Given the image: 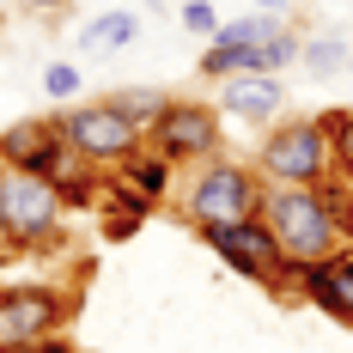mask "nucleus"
<instances>
[{
  "label": "nucleus",
  "mask_w": 353,
  "mask_h": 353,
  "mask_svg": "<svg viewBox=\"0 0 353 353\" xmlns=\"http://www.w3.org/2000/svg\"><path fill=\"white\" fill-rule=\"evenodd\" d=\"M262 195H268L262 171H256L250 159H238V152H213L201 165L176 171V213H183V225H195V232L232 225V219H256V213H262Z\"/></svg>",
  "instance_id": "f257e3e1"
},
{
  "label": "nucleus",
  "mask_w": 353,
  "mask_h": 353,
  "mask_svg": "<svg viewBox=\"0 0 353 353\" xmlns=\"http://www.w3.org/2000/svg\"><path fill=\"white\" fill-rule=\"evenodd\" d=\"M250 165L262 171L268 189H311V183H329L335 176V146H329V128L323 116H281L262 128V141L250 152Z\"/></svg>",
  "instance_id": "f03ea898"
},
{
  "label": "nucleus",
  "mask_w": 353,
  "mask_h": 353,
  "mask_svg": "<svg viewBox=\"0 0 353 353\" xmlns=\"http://www.w3.org/2000/svg\"><path fill=\"white\" fill-rule=\"evenodd\" d=\"M262 219L274 232L286 262H323L341 250V219H335V189L311 183V189H268L262 195Z\"/></svg>",
  "instance_id": "7ed1b4c3"
},
{
  "label": "nucleus",
  "mask_w": 353,
  "mask_h": 353,
  "mask_svg": "<svg viewBox=\"0 0 353 353\" xmlns=\"http://www.w3.org/2000/svg\"><path fill=\"white\" fill-rule=\"evenodd\" d=\"M6 238L25 262H49L68 256V208L49 189V176L6 171Z\"/></svg>",
  "instance_id": "20e7f679"
},
{
  "label": "nucleus",
  "mask_w": 353,
  "mask_h": 353,
  "mask_svg": "<svg viewBox=\"0 0 353 353\" xmlns=\"http://www.w3.org/2000/svg\"><path fill=\"white\" fill-rule=\"evenodd\" d=\"M55 128H61V141H68L92 171H104V176H116L146 146V128H134V122L116 104H104V98H92V104H61L55 110Z\"/></svg>",
  "instance_id": "39448f33"
},
{
  "label": "nucleus",
  "mask_w": 353,
  "mask_h": 353,
  "mask_svg": "<svg viewBox=\"0 0 353 353\" xmlns=\"http://www.w3.org/2000/svg\"><path fill=\"white\" fill-rule=\"evenodd\" d=\"M73 292L55 281H0V353H31V341L61 335Z\"/></svg>",
  "instance_id": "423d86ee"
},
{
  "label": "nucleus",
  "mask_w": 353,
  "mask_h": 353,
  "mask_svg": "<svg viewBox=\"0 0 353 353\" xmlns=\"http://www.w3.org/2000/svg\"><path fill=\"white\" fill-rule=\"evenodd\" d=\"M146 146L171 159L176 171H189L213 152H225V116L213 110V98H171L159 110V122L146 128Z\"/></svg>",
  "instance_id": "0eeeda50"
},
{
  "label": "nucleus",
  "mask_w": 353,
  "mask_h": 353,
  "mask_svg": "<svg viewBox=\"0 0 353 353\" xmlns=\"http://www.w3.org/2000/svg\"><path fill=\"white\" fill-rule=\"evenodd\" d=\"M195 238L213 250V262H219L225 274L281 292L286 256H281V244H274V232H268V219H262V213H256V219H232V225H208V232H195Z\"/></svg>",
  "instance_id": "6e6552de"
},
{
  "label": "nucleus",
  "mask_w": 353,
  "mask_h": 353,
  "mask_svg": "<svg viewBox=\"0 0 353 353\" xmlns=\"http://www.w3.org/2000/svg\"><path fill=\"white\" fill-rule=\"evenodd\" d=\"M213 110L244 122V128H268L286 116V85L281 73H225L219 92H213Z\"/></svg>",
  "instance_id": "1a4fd4ad"
},
{
  "label": "nucleus",
  "mask_w": 353,
  "mask_h": 353,
  "mask_svg": "<svg viewBox=\"0 0 353 353\" xmlns=\"http://www.w3.org/2000/svg\"><path fill=\"white\" fill-rule=\"evenodd\" d=\"M61 128H55V110L49 116H19V122H6L0 128V171H25V176H43L55 165V152H61Z\"/></svg>",
  "instance_id": "9d476101"
},
{
  "label": "nucleus",
  "mask_w": 353,
  "mask_h": 353,
  "mask_svg": "<svg viewBox=\"0 0 353 353\" xmlns=\"http://www.w3.org/2000/svg\"><path fill=\"white\" fill-rule=\"evenodd\" d=\"M299 299H305L311 311H323L329 323L353 329V250H335V256H323V262H305Z\"/></svg>",
  "instance_id": "9b49d317"
},
{
  "label": "nucleus",
  "mask_w": 353,
  "mask_h": 353,
  "mask_svg": "<svg viewBox=\"0 0 353 353\" xmlns=\"http://www.w3.org/2000/svg\"><path fill=\"white\" fill-rule=\"evenodd\" d=\"M43 176H49V189L61 195V208H68V213H73V208H98V195H104V171H92L73 146H61V152H55V165H49Z\"/></svg>",
  "instance_id": "f8f14e48"
},
{
  "label": "nucleus",
  "mask_w": 353,
  "mask_h": 353,
  "mask_svg": "<svg viewBox=\"0 0 353 353\" xmlns=\"http://www.w3.org/2000/svg\"><path fill=\"white\" fill-rule=\"evenodd\" d=\"M98 219H104V238H110V244H122V238H134L146 219H152V201H146V195H134V189H122L116 176H104Z\"/></svg>",
  "instance_id": "ddd939ff"
},
{
  "label": "nucleus",
  "mask_w": 353,
  "mask_h": 353,
  "mask_svg": "<svg viewBox=\"0 0 353 353\" xmlns=\"http://www.w3.org/2000/svg\"><path fill=\"white\" fill-rule=\"evenodd\" d=\"M134 37H141V12L110 6V12H92V19L79 25V49H85V55H116V49H128Z\"/></svg>",
  "instance_id": "4468645a"
},
{
  "label": "nucleus",
  "mask_w": 353,
  "mask_h": 353,
  "mask_svg": "<svg viewBox=\"0 0 353 353\" xmlns=\"http://www.w3.org/2000/svg\"><path fill=\"white\" fill-rule=\"evenodd\" d=\"M116 183H122V189H134V195H146V201L159 208V201L176 189V165H171V159H159L152 146H141V152L116 171Z\"/></svg>",
  "instance_id": "2eb2a0df"
},
{
  "label": "nucleus",
  "mask_w": 353,
  "mask_h": 353,
  "mask_svg": "<svg viewBox=\"0 0 353 353\" xmlns=\"http://www.w3.org/2000/svg\"><path fill=\"white\" fill-rule=\"evenodd\" d=\"M281 12H244V19H219V31L208 37L213 49H268L281 37Z\"/></svg>",
  "instance_id": "dca6fc26"
},
{
  "label": "nucleus",
  "mask_w": 353,
  "mask_h": 353,
  "mask_svg": "<svg viewBox=\"0 0 353 353\" xmlns=\"http://www.w3.org/2000/svg\"><path fill=\"white\" fill-rule=\"evenodd\" d=\"M104 104H116L134 128H152V122H159V110L171 104V92H159V85H116Z\"/></svg>",
  "instance_id": "f3484780"
},
{
  "label": "nucleus",
  "mask_w": 353,
  "mask_h": 353,
  "mask_svg": "<svg viewBox=\"0 0 353 353\" xmlns=\"http://www.w3.org/2000/svg\"><path fill=\"white\" fill-rule=\"evenodd\" d=\"M299 61L317 73V79H335V73L347 68V43L335 31H317V37H305V49H299Z\"/></svg>",
  "instance_id": "a211bd4d"
},
{
  "label": "nucleus",
  "mask_w": 353,
  "mask_h": 353,
  "mask_svg": "<svg viewBox=\"0 0 353 353\" xmlns=\"http://www.w3.org/2000/svg\"><path fill=\"white\" fill-rule=\"evenodd\" d=\"M323 128H329V146H335V176L353 183V110H323Z\"/></svg>",
  "instance_id": "6ab92c4d"
},
{
  "label": "nucleus",
  "mask_w": 353,
  "mask_h": 353,
  "mask_svg": "<svg viewBox=\"0 0 353 353\" xmlns=\"http://www.w3.org/2000/svg\"><path fill=\"white\" fill-rule=\"evenodd\" d=\"M43 92L61 98V104H73V98H79V68H73V61H49V68H43Z\"/></svg>",
  "instance_id": "aec40b11"
},
{
  "label": "nucleus",
  "mask_w": 353,
  "mask_h": 353,
  "mask_svg": "<svg viewBox=\"0 0 353 353\" xmlns=\"http://www.w3.org/2000/svg\"><path fill=\"white\" fill-rule=\"evenodd\" d=\"M176 25H183L189 37H213V31H219V12H213V0H183Z\"/></svg>",
  "instance_id": "412c9836"
},
{
  "label": "nucleus",
  "mask_w": 353,
  "mask_h": 353,
  "mask_svg": "<svg viewBox=\"0 0 353 353\" xmlns=\"http://www.w3.org/2000/svg\"><path fill=\"white\" fill-rule=\"evenodd\" d=\"M299 49H305V37L292 31V25H281V37L268 43V68H274V73H286L292 61H299Z\"/></svg>",
  "instance_id": "4be33fe9"
},
{
  "label": "nucleus",
  "mask_w": 353,
  "mask_h": 353,
  "mask_svg": "<svg viewBox=\"0 0 353 353\" xmlns=\"http://www.w3.org/2000/svg\"><path fill=\"white\" fill-rule=\"evenodd\" d=\"M25 6H31L37 19H61V12H68L73 0H25Z\"/></svg>",
  "instance_id": "5701e85b"
},
{
  "label": "nucleus",
  "mask_w": 353,
  "mask_h": 353,
  "mask_svg": "<svg viewBox=\"0 0 353 353\" xmlns=\"http://www.w3.org/2000/svg\"><path fill=\"white\" fill-rule=\"evenodd\" d=\"M31 353H73L68 335H43V341H31Z\"/></svg>",
  "instance_id": "b1692460"
},
{
  "label": "nucleus",
  "mask_w": 353,
  "mask_h": 353,
  "mask_svg": "<svg viewBox=\"0 0 353 353\" xmlns=\"http://www.w3.org/2000/svg\"><path fill=\"white\" fill-rule=\"evenodd\" d=\"M292 0H256V12H286Z\"/></svg>",
  "instance_id": "393cba45"
},
{
  "label": "nucleus",
  "mask_w": 353,
  "mask_h": 353,
  "mask_svg": "<svg viewBox=\"0 0 353 353\" xmlns=\"http://www.w3.org/2000/svg\"><path fill=\"white\" fill-rule=\"evenodd\" d=\"M0 238H6V171H0Z\"/></svg>",
  "instance_id": "a878e982"
},
{
  "label": "nucleus",
  "mask_w": 353,
  "mask_h": 353,
  "mask_svg": "<svg viewBox=\"0 0 353 353\" xmlns=\"http://www.w3.org/2000/svg\"><path fill=\"white\" fill-rule=\"evenodd\" d=\"M347 68H353V43H347Z\"/></svg>",
  "instance_id": "bb28decb"
}]
</instances>
